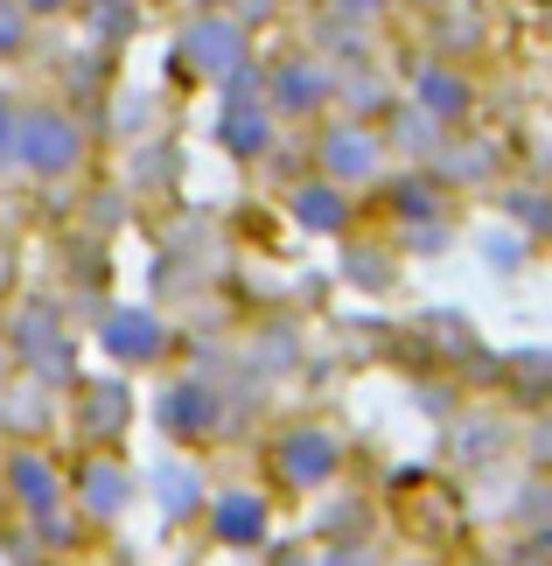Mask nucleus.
<instances>
[{"label": "nucleus", "mask_w": 552, "mask_h": 566, "mask_svg": "<svg viewBox=\"0 0 552 566\" xmlns=\"http://www.w3.org/2000/svg\"><path fill=\"white\" fill-rule=\"evenodd\" d=\"M539 8H552V0H539Z\"/></svg>", "instance_id": "4468645a"}, {"label": "nucleus", "mask_w": 552, "mask_h": 566, "mask_svg": "<svg viewBox=\"0 0 552 566\" xmlns=\"http://www.w3.org/2000/svg\"><path fill=\"white\" fill-rule=\"evenodd\" d=\"M35 50V14L21 0H0V63H21Z\"/></svg>", "instance_id": "0eeeda50"}, {"label": "nucleus", "mask_w": 552, "mask_h": 566, "mask_svg": "<svg viewBox=\"0 0 552 566\" xmlns=\"http://www.w3.org/2000/svg\"><path fill=\"white\" fill-rule=\"evenodd\" d=\"M385 161H392V140H385L371 119H357V113L329 119L322 134H315V168H322L336 189H357V182H371V176H385Z\"/></svg>", "instance_id": "20e7f679"}, {"label": "nucleus", "mask_w": 552, "mask_h": 566, "mask_svg": "<svg viewBox=\"0 0 552 566\" xmlns=\"http://www.w3.org/2000/svg\"><path fill=\"white\" fill-rule=\"evenodd\" d=\"M259 98L273 105V119H329L343 98V71L322 50H287L259 71Z\"/></svg>", "instance_id": "f03ea898"}, {"label": "nucleus", "mask_w": 552, "mask_h": 566, "mask_svg": "<svg viewBox=\"0 0 552 566\" xmlns=\"http://www.w3.org/2000/svg\"><path fill=\"white\" fill-rule=\"evenodd\" d=\"M21 8H29V14H35V29H42V21H71L84 0H21Z\"/></svg>", "instance_id": "1a4fd4ad"}, {"label": "nucleus", "mask_w": 552, "mask_h": 566, "mask_svg": "<svg viewBox=\"0 0 552 566\" xmlns=\"http://www.w3.org/2000/svg\"><path fill=\"white\" fill-rule=\"evenodd\" d=\"M8 161H21V176H35V182H71L84 168V126L63 113V105H50V98L21 105Z\"/></svg>", "instance_id": "7ed1b4c3"}, {"label": "nucleus", "mask_w": 552, "mask_h": 566, "mask_svg": "<svg viewBox=\"0 0 552 566\" xmlns=\"http://www.w3.org/2000/svg\"><path fill=\"white\" fill-rule=\"evenodd\" d=\"M183 14H210V8H238V0H175Z\"/></svg>", "instance_id": "9b49d317"}, {"label": "nucleus", "mask_w": 552, "mask_h": 566, "mask_svg": "<svg viewBox=\"0 0 552 566\" xmlns=\"http://www.w3.org/2000/svg\"><path fill=\"white\" fill-rule=\"evenodd\" d=\"M84 8H140V0H84Z\"/></svg>", "instance_id": "f8f14e48"}, {"label": "nucleus", "mask_w": 552, "mask_h": 566, "mask_svg": "<svg viewBox=\"0 0 552 566\" xmlns=\"http://www.w3.org/2000/svg\"><path fill=\"white\" fill-rule=\"evenodd\" d=\"M343 189L336 182H329V176H315V182H308V189H294V217H301V224L308 231H336L343 224Z\"/></svg>", "instance_id": "423d86ee"}, {"label": "nucleus", "mask_w": 552, "mask_h": 566, "mask_svg": "<svg viewBox=\"0 0 552 566\" xmlns=\"http://www.w3.org/2000/svg\"><path fill=\"white\" fill-rule=\"evenodd\" d=\"M406 105H419L440 134H455V126H469V113H476V77L448 56H427L406 84Z\"/></svg>", "instance_id": "39448f33"}, {"label": "nucleus", "mask_w": 552, "mask_h": 566, "mask_svg": "<svg viewBox=\"0 0 552 566\" xmlns=\"http://www.w3.org/2000/svg\"><path fill=\"white\" fill-rule=\"evenodd\" d=\"M175 56L196 84H217L225 92L231 77H246L259 63V35L238 8H210V14H183V35H175Z\"/></svg>", "instance_id": "f257e3e1"}, {"label": "nucleus", "mask_w": 552, "mask_h": 566, "mask_svg": "<svg viewBox=\"0 0 552 566\" xmlns=\"http://www.w3.org/2000/svg\"><path fill=\"white\" fill-rule=\"evenodd\" d=\"M14 119H21V98L0 92V161H8V147H14Z\"/></svg>", "instance_id": "9d476101"}, {"label": "nucleus", "mask_w": 552, "mask_h": 566, "mask_svg": "<svg viewBox=\"0 0 552 566\" xmlns=\"http://www.w3.org/2000/svg\"><path fill=\"white\" fill-rule=\"evenodd\" d=\"M267 8H273V14H280V8H301V0H267Z\"/></svg>", "instance_id": "ddd939ff"}, {"label": "nucleus", "mask_w": 552, "mask_h": 566, "mask_svg": "<svg viewBox=\"0 0 552 566\" xmlns=\"http://www.w3.org/2000/svg\"><path fill=\"white\" fill-rule=\"evenodd\" d=\"M329 21H357V29H378V21L399 8V0H322Z\"/></svg>", "instance_id": "6e6552de"}]
</instances>
